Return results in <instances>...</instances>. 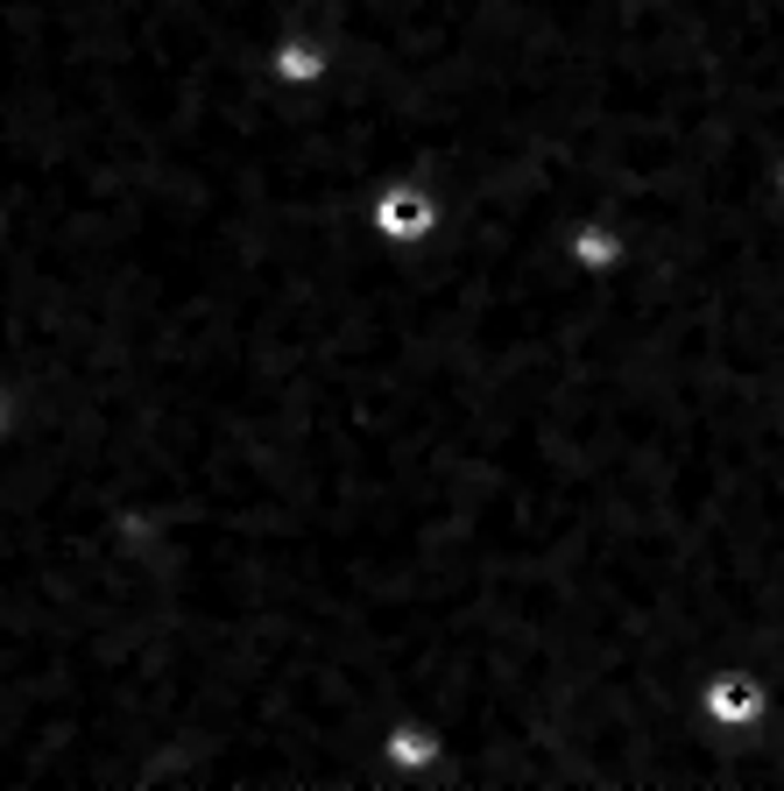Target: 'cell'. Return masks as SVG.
Returning <instances> with one entry per match:
<instances>
[{"mask_svg": "<svg viewBox=\"0 0 784 791\" xmlns=\"http://www.w3.org/2000/svg\"><path fill=\"white\" fill-rule=\"evenodd\" d=\"M382 227L389 233H424V206H417V198H396V206H382Z\"/></svg>", "mask_w": 784, "mask_h": 791, "instance_id": "cell-1", "label": "cell"}]
</instances>
